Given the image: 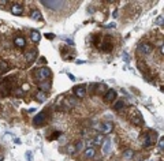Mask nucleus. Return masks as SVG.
<instances>
[{"mask_svg":"<svg viewBox=\"0 0 164 161\" xmlns=\"http://www.w3.org/2000/svg\"><path fill=\"white\" fill-rule=\"evenodd\" d=\"M96 128L100 133H103V134H111L112 130H114V124H112L111 121H103V123L96 126Z\"/></svg>","mask_w":164,"mask_h":161,"instance_id":"obj_1","label":"nucleus"},{"mask_svg":"<svg viewBox=\"0 0 164 161\" xmlns=\"http://www.w3.org/2000/svg\"><path fill=\"white\" fill-rule=\"evenodd\" d=\"M152 49H153V46H152L151 42H141V44L138 45L137 48V52L140 55H144V56H147V55H149L152 52Z\"/></svg>","mask_w":164,"mask_h":161,"instance_id":"obj_2","label":"nucleus"},{"mask_svg":"<svg viewBox=\"0 0 164 161\" xmlns=\"http://www.w3.org/2000/svg\"><path fill=\"white\" fill-rule=\"evenodd\" d=\"M51 70H49L48 67H41L38 71H37V79H40V80H45L47 78H49L51 76Z\"/></svg>","mask_w":164,"mask_h":161,"instance_id":"obj_3","label":"nucleus"},{"mask_svg":"<svg viewBox=\"0 0 164 161\" xmlns=\"http://www.w3.org/2000/svg\"><path fill=\"white\" fill-rule=\"evenodd\" d=\"M153 141H155V134H153V131H151L144 138V146L145 148H151L152 145H153Z\"/></svg>","mask_w":164,"mask_h":161,"instance_id":"obj_4","label":"nucleus"},{"mask_svg":"<svg viewBox=\"0 0 164 161\" xmlns=\"http://www.w3.org/2000/svg\"><path fill=\"white\" fill-rule=\"evenodd\" d=\"M43 4L48 8L58 10L59 7H62V1H49V0H43Z\"/></svg>","mask_w":164,"mask_h":161,"instance_id":"obj_5","label":"nucleus"},{"mask_svg":"<svg viewBox=\"0 0 164 161\" xmlns=\"http://www.w3.org/2000/svg\"><path fill=\"white\" fill-rule=\"evenodd\" d=\"M74 93H75L77 97H80V99H84L85 94H86V87H85V85L75 86V87H74Z\"/></svg>","mask_w":164,"mask_h":161,"instance_id":"obj_6","label":"nucleus"},{"mask_svg":"<svg viewBox=\"0 0 164 161\" xmlns=\"http://www.w3.org/2000/svg\"><path fill=\"white\" fill-rule=\"evenodd\" d=\"M112 149V143H111V139H104V142L101 145V152L104 154H108V153L111 152Z\"/></svg>","mask_w":164,"mask_h":161,"instance_id":"obj_7","label":"nucleus"},{"mask_svg":"<svg viewBox=\"0 0 164 161\" xmlns=\"http://www.w3.org/2000/svg\"><path fill=\"white\" fill-rule=\"evenodd\" d=\"M104 100H105V101H108V103H111V101L116 100V92L114 89L107 90V93L104 94Z\"/></svg>","mask_w":164,"mask_h":161,"instance_id":"obj_8","label":"nucleus"},{"mask_svg":"<svg viewBox=\"0 0 164 161\" xmlns=\"http://www.w3.org/2000/svg\"><path fill=\"white\" fill-rule=\"evenodd\" d=\"M45 119H47V113H45V112H41V113H38V115L34 117V124H36V126L44 124V123H45Z\"/></svg>","mask_w":164,"mask_h":161,"instance_id":"obj_9","label":"nucleus"},{"mask_svg":"<svg viewBox=\"0 0 164 161\" xmlns=\"http://www.w3.org/2000/svg\"><path fill=\"white\" fill-rule=\"evenodd\" d=\"M103 142H104V135L103 134H97L93 138V141H92V143L94 146H100V145H103Z\"/></svg>","mask_w":164,"mask_h":161,"instance_id":"obj_10","label":"nucleus"},{"mask_svg":"<svg viewBox=\"0 0 164 161\" xmlns=\"http://www.w3.org/2000/svg\"><path fill=\"white\" fill-rule=\"evenodd\" d=\"M14 44L17 45L18 48H23V46L26 45V41H25V38H23V37L18 36V37H15V40H14Z\"/></svg>","mask_w":164,"mask_h":161,"instance_id":"obj_11","label":"nucleus"},{"mask_svg":"<svg viewBox=\"0 0 164 161\" xmlns=\"http://www.w3.org/2000/svg\"><path fill=\"white\" fill-rule=\"evenodd\" d=\"M11 12H13L14 15H21V14L23 12L22 6H19V4H14L13 7H11Z\"/></svg>","mask_w":164,"mask_h":161,"instance_id":"obj_12","label":"nucleus"},{"mask_svg":"<svg viewBox=\"0 0 164 161\" xmlns=\"http://www.w3.org/2000/svg\"><path fill=\"white\" fill-rule=\"evenodd\" d=\"M84 156L86 157V158H93V157L96 156V150H94V148H88L84 152Z\"/></svg>","mask_w":164,"mask_h":161,"instance_id":"obj_13","label":"nucleus"},{"mask_svg":"<svg viewBox=\"0 0 164 161\" xmlns=\"http://www.w3.org/2000/svg\"><path fill=\"white\" fill-rule=\"evenodd\" d=\"M30 38H31V41H34V42H38V41L41 40V34H40V31L33 30V31L30 33Z\"/></svg>","mask_w":164,"mask_h":161,"instance_id":"obj_14","label":"nucleus"},{"mask_svg":"<svg viewBox=\"0 0 164 161\" xmlns=\"http://www.w3.org/2000/svg\"><path fill=\"white\" fill-rule=\"evenodd\" d=\"M30 17L33 19H36V21H41V19H43V15H41V12H40V11H37V10H33V11H31Z\"/></svg>","mask_w":164,"mask_h":161,"instance_id":"obj_15","label":"nucleus"},{"mask_svg":"<svg viewBox=\"0 0 164 161\" xmlns=\"http://www.w3.org/2000/svg\"><path fill=\"white\" fill-rule=\"evenodd\" d=\"M36 55H37V52H36L34 49H31L30 52H27V53H26V60L29 63H31L36 59Z\"/></svg>","mask_w":164,"mask_h":161,"instance_id":"obj_16","label":"nucleus"},{"mask_svg":"<svg viewBox=\"0 0 164 161\" xmlns=\"http://www.w3.org/2000/svg\"><path fill=\"white\" fill-rule=\"evenodd\" d=\"M38 87H40L41 89V92H47V90H49L51 89V83H49V82H41L40 85H38Z\"/></svg>","mask_w":164,"mask_h":161,"instance_id":"obj_17","label":"nucleus"},{"mask_svg":"<svg viewBox=\"0 0 164 161\" xmlns=\"http://www.w3.org/2000/svg\"><path fill=\"white\" fill-rule=\"evenodd\" d=\"M45 100H47V94H45L44 92H38V93H37V101L44 103Z\"/></svg>","mask_w":164,"mask_h":161,"instance_id":"obj_18","label":"nucleus"},{"mask_svg":"<svg viewBox=\"0 0 164 161\" xmlns=\"http://www.w3.org/2000/svg\"><path fill=\"white\" fill-rule=\"evenodd\" d=\"M114 108H115L116 111H120V109H123V108H124V103L122 101V100H119V101H116V103H115Z\"/></svg>","mask_w":164,"mask_h":161,"instance_id":"obj_19","label":"nucleus"},{"mask_svg":"<svg viewBox=\"0 0 164 161\" xmlns=\"http://www.w3.org/2000/svg\"><path fill=\"white\" fill-rule=\"evenodd\" d=\"M123 157H124V158H127V160H130V158H133V157H134L133 150H126V152L123 153Z\"/></svg>","mask_w":164,"mask_h":161,"instance_id":"obj_20","label":"nucleus"},{"mask_svg":"<svg viewBox=\"0 0 164 161\" xmlns=\"http://www.w3.org/2000/svg\"><path fill=\"white\" fill-rule=\"evenodd\" d=\"M66 103H67V105H68V107H74V105L77 104V101L74 99H67Z\"/></svg>","mask_w":164,"mask_h":161,"instance_id":"obj_21","label":"nucleus"},{"mask_svg":"<svg viewBox=\"0 0 164 161\" xmlns=\"http://www.w3.org/2000/svg\"><path fill=\"white\" fill-rule=\"evenodd\" d=\"M82 148H84V142H82V141H80V142H77V145H75V150H77V152H80V150H82Z\"/></svg>","mask_w":164,"mask_h":161,"instance_id":"obj_22","label":"nucleus"},{"mask_svg":"<svg viewBox=\"0 0 164 161\" xmlns=\"http://www.w3.org/2000/svg\"><path fill=\"white\" fill-rule=\"evenodd\" d=\"M67 152H68V153L77 152V150H75V146H74V145H68V146H67Z\"/></svg>","mask_w":164,"mask_h":161,"instance_id":"obj_23","label":"nucleus"},{"mask_svg":"<svg viewBox=\"0 0 164 161\" xmlns=\"http://www.w3.org/2000/svg\"><path fill=\"white\" fill-rule=\"evenodd\" d=\"M159 148L163 150L164 148V137H160V141H159Z\"/></svg>","mask_w":164,"mask_h":161,"instance_id":"obj_24","label":"nucleus"},{"mask_svg":"<svg viewBox=\"0 0 164 161\" xmlns=\"http://www.w3.org/2000/svg\"><path fill=\"white\" fill-rule=\"evenodd\" d=\"M163 21H164L163 15H160L159 18H157V25H160V26H163Z\"/></svg>","mask_w":164,"mask_h":161,"instance_id":"obj_25","label":"nucleus"},{"mask_svg":"<svg viewBox=\"0 0 164 161\" xmlns=\"http://www.w3.org/2000/svg\"><path fill=\"white\" fill-rule=\"evenodd\" d=\"M26 158H27V160H29V161H31V160H33V156H31V153H29V152L26 153Z\"/></svg>","mask_w":164,"mask_h":161,"instance_id":"obj_26","label":"nucleus"},{"mask_svg":"<svg viewBox=\"0 0 164 161\" xmlns=\"http://www.w3.org/2000/svg\"><path fill=\"white\" fill-rule=\"evenodd\" d=\"M47 38H49V40H53V38H55V36H53V34H47Z\"/></svg>","mask_w":164,"mask_h":161,"instance_id":"obj_27","label":"nucleus"},{"mask_svg":"<svg viewBox=\"0 0 164 161\" xmlns=\"http://www.w3.org/2000/svg\"><path fill=\"white\" fill-rule=\"evenodd\" d=\"M4 4H7V1H6V0H0V6L3 7V6H4Z\"/></svg>","mask_w":164,"mask_h":161,"instance_id":"obj_28","label":"nucleus"},{"mask_svg":"<svg viewBox=\"0 0 164 161\" xmlns=\"http://www.w3.org/2000/svg\"><path fill=\"white\" fill-rule=\"evenodd\" d=\"M160 52H161V53H163V52H164V48H163V44L160 45Z\"/></svg>","mask_w":164,"mask_h":161,"instance_id":"obj_29","label":"nucleus"}]
</instances>
